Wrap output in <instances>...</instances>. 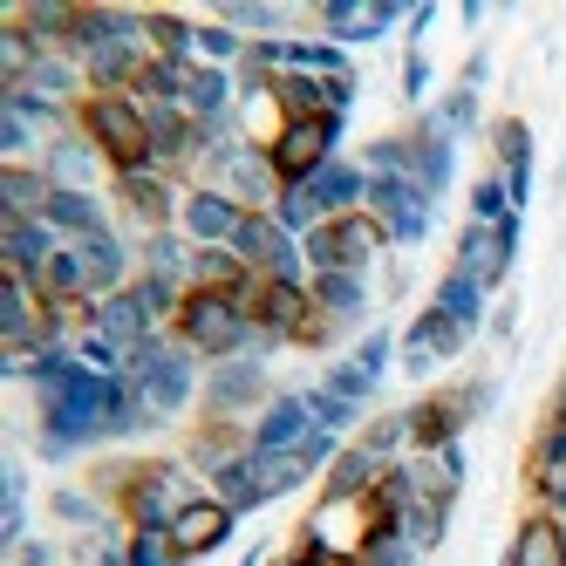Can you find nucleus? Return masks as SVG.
<instances>
[{
  "mask_svg": "<svg viewBox=\"0 0 566 566\" xmlns=\"http://www.w3.org/2000/svg\"><path fill=\"white\" fill-rule=\"evenodd\" d=\"M219 533H226V505H185V512L171 518V546H178V553H206Z\"/></svg>",
  "mask_w": 566,
  "mask_h": 566,
  "instance_id": "4",
  "label": "nucleus"
},
{
  "mask_svg": "<svg viewBox=\"0 0 566 566\" xmlns=\"http://www.w3.org/2000/svg\"><path fill=\"white\" fill-rule=\"evenodd\" d=\"M232 328H239V321H232V301H226V294H191V301H185V335H191L198 348H226Z\"/></svg>",
  "mask_w": 566,
  "mask_h": 566,
  "instance_id": "3",
  "label": "nucleus"
},
{
  "mask_svg": "<svg viewBox=\"0 0 566 566\" xmlns=\"http://www.w3.org/2000/svg\"><path fill=\"white\" fill-rule=\"evenodd\" d=\"M321 150H328V124H321V116H301V124L273 144V171L280 178H301V171L321 165Z\"/></svg>",
  "mask_w": 566,
  "mask_h": 566,
  "instance_id": "2",
  "label": "nucleus"
},
{
  "mask_svg": "<svg viewBox=\"0 0 566 566\" xmlns=\"http://www.w3.org/2000/svg\"><path fill=\"white\" fill-rule=\"evenodd\" d=\"M90 130H96V144L116 157V165H137V157L150 150L144 116H137L130 103H90Z\"/></svg>",
  "mask_w": 566,
  "mask_h": 566,
  "instance_id": "1",
  "label": "nucleus"
},
{
  "mask_svg": "<svg viewBox=\"0 0 566 566\" xmlns=\"http://www.w3.org/2000/svg\"><path fill=\"white\" fill-rule=\"evenodd\" d=\"M512 566H566V546H559V525L553 518H533L518 533V559Z\"/></svg>",
  "mask_w": 566,
  "mask_h": 566,
  "instance_id": "5",
  "label": "nucleus"
}]
</instances>
